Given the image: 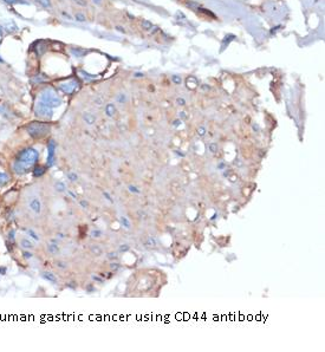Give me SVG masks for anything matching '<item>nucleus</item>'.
Segmentation results:
<instances>
[{
    "mask_svg": "<svg viewBox=\"0 0 325 352\" xmlns=\"http://www.w3.org/2000/svg\"><path fill=\"white\" fill-rule=\"evenodd\" d=\"M142 26H143L146 30H149V29H151L153 24H151L150 21H148V20H143V21H142Z\"/></svg>",
    "mask_w": 325,
    "mask_h": 352,
    "instance_id": "obj_22",
    "label": "nucleus"
},
{
    "mask_svg": "<svg viewBox=\"0 0 325 352\" xmlns=\"http://www.w3.org/2000/svg\"><path fill=\"white\" fill-rule=\"evenodd\" d=\"M20 244H21V247L25 248V249H32L33 248V244L29 239H23Z\"/></svg>",
    "mask_w": 325,
    "mask_h": 352,
    "instance_id": "obj_11",
    "label": "nucleus"
},
{
    "mask_svg": "<svg viewBox=\"0 0 325 352\" xmlns=\"http://www.w3.org/2000/svg\"><path fill=\"white\" fill-rule=\"evenodd\" d=\"M56 189H57L58 192H63V190L65 189V186L62 183V182H58V183L56 184Z\"/></svg>",
    "mask_w": 325,
    "mask_h": 352,
    "instance_id": "obj_23",
    "label": "nucleus"
},
{
    "mask_svg": "<svg viewBox=\"0 0 325 352\" xmlns=\"http://www.w3.org/2000/svg\"><path fill=\"white\" fill-rule=\"evenodd\" d=\"M121 221H122V224L126 226V228H129V227H130L129 221H128V220H127L126 218H122V219H121Z\"/></svg>",
    "mask_w": 325,
    "mask_h": 352,
    "instance_id": "obj_24",
    "label": "nucleus"
},
{
    "mask_svg": "<svg viewBox=\"0 0 325 352\" xmlns=\"http://www.w3.org/2000/svg\"><path fill=\"white\" fill-rule=\"evenodd\" d=\"M4 1L8 4H24V5L29 4V1H25V0H4Z\"/></svg>",
    "mask_w": 325,
    "mask_h": 352,
    "instance_id": "obj_16",
    "label": "nucleus"
},
{
    "mask_svg": "<svg viewBox=\"0 0 325 352\" xmlns=\"http://www.w3.org/2000/svg\"><path fill=\"white\" fill-rule=\"evenodd\" d=\"M100 235V232H98V230H96V232H92V236H95V238H98Z\"/></svg>",
    "mask_w": 325,
    "mask_h": 352,
    "instance_id": "obj_29",
    "label": "nucleus"
},
{
    "mask_svg": "<svg viewBox=\"0 0 325 352\" xmlns=\"http://www.w3.org/2000/svg\"><path fill=\"white\" fill-rule=\"evenodd\" d=\"M71 52H72L76 57H81L82 55L85 53V51H84V50H81V49H71Z\"/></svg>",
    "mask_w": 325,
    "mask_h": 352,
    "instance_id": "obj_14",
    "label": "nucleus"
},
{
    "mask_svg": "<svg viewBox=\"0 0 325 352\" xmlns=\"http://www.w3.org/2000/svg\"><path fill=\"white\" fill-rule=\"evenodd\" d=\"M84 118L86 120V122H88L89 124H91V123L95 121L94 116H92V115H90V114H85V115H84Z\"/></svg>",
    "mask_w": 325,
    "mask_h": 352,
    "instance_id": "obj_21",
    "label": "nucleus"
},
{
    "mask_svg": "<svg viewBox=\"0 0 325 352\" xmlns=\"http://www.w3.org/2000/svg\"><path fill=\"white\" fill-rule=\"evenodd\" d=\"M78 86H79V84H78V82L77 80H75V79H72V80H67V82H64V83H61L59 84V89L63 91V92H65V94H72L73 91H76L77 89H78Z\"/></svg>",
    "mask_w": 325,
    "mask_h": 352,
    "instance_id": "obj_5",
    "label": "nucleus"
},
{
    "mask_svg": "<svg viewBox=\"0 0 325 352\" xmlns=\"http://www.w3.org/2000/svg\"><path fill=\"white\" fill-rule=\"evenodd\" d=\"M55 150H56V143L53 139H51L47 143V165L51 167L55 161Z\"/></svg>",
    "mask_w": 325,
    "mask_h": 352,
    "instance_id": "obj_6",
    "label": "nucleus"
},
{
    "mask_svg": "<svg viewBox=\"0 0 325 352\" xmlns=\"http://www.w3.org/2000/svg\"><path fill=\"white\" fill-rule=\"evenodd\" d=\"M75 19L77 20V21H85V15L84 14H82V13H76V15H75Z\"/></svg>",
    "mask_w": 325,
    "mask_h": 352,
    "instance_id": "obj_18",
    "label": "nucleus"
},
{
    "mask_svg": "<svg viewBox=\"0 0 325 352\" xmlns=\"http://www.w3.org/2000/svg\"><path fill=\"white\" fill-rule=\"evenodd\" d=\"M26 232H27V234H29L31 238H33L34 240H37V241L39 240V236L37 235V233H35L34 230H32V229H29V230H26Z\"/></svg>",
    "mask_w": 325,
    "mask_h": 352,
    "instance_id": "obj_20",
    "label": "nucleus"
},
{
    "mask_svg": "<svg viewBox=\"0 0 325 352\" xmlns=\"http://www.w3.org/2000/svg\"><path fill=\"white\" fill-rule=\"evenodd\" d=\"M1 33H2V32H1V29H0V34H1Z\"/></svg>",
    "mask_w": 325,
    "mask_h": 352,
    "instance_id": "obj_32",
    "label": "nucleus"
},
{
    "mask_svg": "<svg viewBox=\"0 0 325 352\" xmlns=\"http://www.w3.org/2000/svg\"><path fill=\"white\" fill-rule=\"evenodd\" d=\"M29 207L34 214H39L41 212V203L38 197H32L29 202Z\"/></svg>",
    "mask_w": 325,
    "mask_h": 352,
    "instance_id": "obj_7",
    "label": "nucleus"
},
{
    "mask_svg": "<svg viewBox=\"0 0 325 352\" xmlns=\"http://www.w3.org/2000/svg\"><path fill=\"white\" fill-rule=\"evenodd\" d=\"M118 100H120V102H124V100H126V97L123 96V95H121V96L118 97Z\"/></svg>",
    "mask_w": 325,
    "mask_h": 352,
    "instance_id": "obj_30",
    "label": "nucleus"
},
{
    "mask_svg": "<svg viewBox=\"0 0 325 352\" xmlns=\"http://www.w3.org/2000/svg\"><path fill=\"white\" fill-rule=\"evenodd\" d=\"M35 45H37V47H35V52H37V55H38V56H43V55L46 52V50H47V45H46V43L43 41V40H39V41L35 43Z\"/></svg>",
    "mask_w": 325,
    "mask_h": 352,
    "instance_id": "obj_8",
    "label": "nucleus"
},
{
    "mask_svg": "<svg viewBox=\"0 0 325 352\" xmlns=\"http://www.w3.org/2000/svg\"><path fill=\"white\" fill-rule=\"evenodd\" d=\"M92 1H94V4H97V5H99L102 2V0H92Z\"/></svg>",
    "mask_w": 325,
    "mask_h": 352,
    "instance_id": "obj_31",
    "label": "nucleus"
},
{
    "mask_svg": "<svg viewBox=\"0 0 325 352\" xmlns=\"http://www.w3.org/2000/svg\"><path fill=\"white\" fill-rule=\"evenodd\" d=\"M44 174H45V168H44V167H40V165L35 167L34 170H33V176H34V177H40V176H43Z\"/></svg>",
    "mask_w": 325,
    "mask_h": 352,
    "instance_id": "obj_10",
    "label": "nucleus"
},
{
    "mask_svg": "<svg viewBox=\"0 0 325 352\" xmlns=\"http://www.w3.org/2000/svg\"><path fill=\"white\" fill-rule=\"evenodd\" d=\"M39 97H40V102L45 103L46 105H49L51 108H56L62 104V99L57 96L56 91L52 88H45L40 92Z\"/></svg>",
    "mask_w": 325,
    "mask_h": 352,
    "instance_id": "obj_3",
    "label": "nucleus"
},
{
    "mask_svg": "<svg viewBox=\"0 0 325 352\" xmlns=\"http://www.w3.org/2000/svg\"><path fill=\"white\" fill-rule=\"evenodd\" d=\"M75 1H78V0H75Z\"/></svg>",
    "mask_w": 325,
    "mask_h": 352,
    "instance_id": "obj_33",
    "label": "nucleus"
},
{
    "mask_svg": "<svg viewBox=\"0 0 325 352\" xmlns=\"http://www.w3.org/2000/svg\"><path fill=\"white\" fill-rule=\"evenodd\" d=\"M24 258H26V259H31V258H32V254L29 253V252H24Z\"/></svg>",
    "mask_w": 325,
    "mask_h": 352,
    "instance_id": "obj_27",
    "label": "nucleus"
},
{
    "mask_svg": "<svg viewBox=\"0 0 325 352\" xmlns=\"http://www.w3.org/2000/svg\"><path fill=\"white\" fill-rule=\"evenodd\" d=\"M47 249H49V252L52 253V254H56V253L58 252V247H57V245H50V246L47 247Z\"/></svg>",
    "mask_w": 325,
    "mask_h": 352,
    "instance_id": "obj_17",
    "label": "nucleus"
},
{
    "mask_svg": "<svg viewBox=\"0 0 325 352\" xmlns=\"http://www.w3.org/2000/svg\"><path fill=\"white\" fill-rule=\"evenodd\" d=\"M34 114L37 117L39 118H44V120H50L52 117V109L51 106L46 105L43 102H38L34 105Z\"/></svg>",
    "mask_w": 325,
    "mask_h": 352,
    "instance_id": "obj_4",
    "label": "nucleus"
},
{
    "mask_svg": "<svg viewBox=\"0 0 325 352\" xmlns=\"http://www.w3.org/2000/svg\"><path fill=\"white\" fill-rule=\"evenodd\" d=\"M37 2H39L43 7H50L51 4H50V0H35Z\"/></svg>",
    "mask_w": 325,
    "mask_h": 352,
    "instance_id": "obj_19",
    "label": "nucleus"
},
{
    "mask_svg": "<svg viewBox=\"0 0 325 352\" xmlns=\"http://www.w3.org/2000/svg\"><path fill=\"white\" fill-rule=\"evenodd\" d=\"M41 277L47 280V281H51V283H56L57 281V278L55 277V274H52L51 272H43L41 273Z\"/></svg>",
    "mask_w": 325,
    "mask_h": 352,
    "instance_id": "obj_9",
    "label": "nucleus"
},
{
    "mask_svg": "<svg viewBox=\"0 0 325 352\" xmlns=\"http://www.w3.org/2000/svg\"><path fill=\"white\" fill-rule=\"evenodd\" d=\"M176 102H177L180 105H185V99H182V98H179Z\"/></svg>",
    "mask_w": 325,
    "mask_h": 352,
    "instance_id": "obj_28",
    "label": "nucleus"
},
{
    "mask_svg": "<svg viewBox=\"0 0 325 352\" xmlns=\"http://www.w3.org/2000/svg\"><path fill=\"white\" fill-rule=\"evenodd\" d=\"M26 130H27L29 135H30L32 138L38 139V138H43L44 136H46V135L51 131V127H50V124H47V123L32 122V123H30V124L26 127Z\"/></svg>",
    "mask_w": 325,
    "mask_h": 352,
    "instance_id": "obj_2",
    "label": "nucleus"
},
{
    "mask_svg": "<svg viewBox=\"0 0 325 352\" xmlns=\"http://www.w3.org/2000/svg\"><path fill=\"white\" fill-rule=\"evenodd\" d=\"M47 78L44 76V75H37L34 78L32 79L33 83H41V82H44V80H46Z\"/></svg>",
    "mask_w": 325,
    "mask_h": 352,
    "instance_id": "obj_13",
    "label": "nucleus"
},
{
    "mask_svg": "<svg viewBox=\"0 0 325 352\" xmlns=\"http://www.w3.org/2000/svg\"><path fill=\"white\" fill-rule=\"evenodd\" d=\"M67 176H69V179H70L71 181H76V180H77V175H76V174H73V173H70Z\"/></svg>",
    "mask_w": 325,
    "mask_h": 352,
    "instance_id": "obj_25",
    "label": "nucleus"
},
{
    "mask_svg": "<svg viewBox=\"0 0 325 352\" xmlns=\"http://www.w3.org/2000/svg\"><path fill=\"white\" fill-rule=\"evenodd\" d=\"M8 181H10V176L5 173H0V187L5 186Z\"/></svg>",
    "mask_w": 325,
    "mask_h": 352,
    "instance_id": "obj_12",
    "label": "nucleus"
},
{
    "mask_svg": "<svg viewBox=\"0 0 325 352\" xmlns=\"http://www.w3.org/2000/svg\"><path fill=\"white\" fill-rule=\"evenodd\" d=\"M114 112H115V106L112 104H108L106 105V114H108V116H112Z\"/></svg>",
    "mask_w": 325,
    "mask_h": 352,
    "instance_id": "obj_15",
    "label": "nucleus"
},
{
    "mask_svg": "<svg viewBox=\"0 0 325 352\" xmlns=\"http://www.w3.org/2000/svg\"><path fill=\"white\" fill-rule=\"evenodd\" d=\"M38 157H39V154L33 148H26V149L21 150L18 154L17 160L13 164L14 173L18 175L26 174L33 167V164L38 161Z\"/></svg>",
    "mask_w": 325,
    "mask_h": 352,
    "instance_id": "obj_1",
    "label": "nucleus"
},
{
    "mask_svg": "<svg viewBox=\"0 0 325 352\" xmlns=\"http://www.w3.org/2000/svg\"><path fill=\"white\" fill-rule=\"evenodd\" d=\"M173 80H174L176 84H180V83H181V78L177 77V76H173Z\"/></svg>",
    "mask_w": 325,
    "mask_h": 352,
    "instance_id": "obj_26",
    "label": "nucleus"
}]
</instances>
